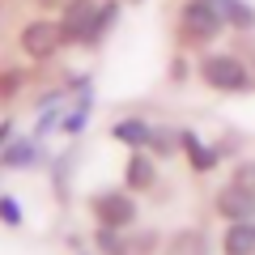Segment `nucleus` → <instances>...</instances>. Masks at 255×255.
<instances>
[{
  "mask_svg": "<svg viewBox=\"0 0 255 255\" xmlns=\"http://www.w3.org/2000/svg\"><path fill=\"white\" fill-rule=\"evenodd\" d=\"M221 17H226V30H234L238 38L255 34V4L251 0H217Z\"/></svg>",
  "mask_w": 255,
  "mask_h": 255,
  "instance_id": "nucleus-12",
  "label": "nucleus"
},
{
  "mask_svg": "<svg viewBox=\"0 0 255 255\" xmlns=\"http://www.w3.org/2000/svg\"><path fill=\"white\" fill-rule=\"evenodd\" d=\"M187 77H191V64H187V60H183V55H179V60L170 64V81H174V85H183V81H187Z\"/></svg>",
  "mask_w": 255,
  "mask_h": 255,
  "instance_id": "nucleus-22",
  "label": "nucleus"
},
{
  "mask_svg": "<svg viewBox=\"0 0 255 255\" xmlns=\"http://www.w3.org/2000/svg\"><path fill=\"white\" fill-rule=\"evenodd\" d=\"M94 21H98V0H68L60 17L64 47H85L94 34Z\"/></svg>",
  "mask_w": 255,
  "mask_h": 255,
  "instance_id": "nucleus-5",
  "label": "nucleus"
},
{
  "mask_svg": "<svg viewBox=\"0 0 255 255\" xmlns=\"http://www.w3.org/2000/svg\"><path fill=\"white\" fill-rule=\"evenodd\" d=\"M21 47H26L30 60H51V55L64 47V30H60V21H47V17L30 21V26L21 30Z\"/></svg>",
  "mask_w": 255,
  "mask_h": 255,
  "instance_id": "nucleus-6",
  "label": "nucleus"
},
{
  "mask_svg": "<svg viewBox=\"0 0 255 255\" xmlns=\"http://www.w3.org/2000/svg\"><path fill=\"white\" fill-rule=\"evenodd\" d=\"M0 221H4V226H21V204L4 196V200H0Z\"/></svg>",
  "mask_w": 255,
  "mask_h": 255,
  "instance_id": "nucleus-21",
  "label": "nucleus"
},
{
  "mask_svg": "<svg viewBox=\"0 0 255 255\" xmlns=\"http://www.w3.org/2000/svg\"><path fill=\"white\" fill-rule=\"evenodd\" d=\"M90 213L98 217V226H111V230H132L136 226V191L128 187H107L98 196H90Z\"/></svg>",
  "mask_w": 255,
  "mask_h": 255,
  "instance_id": "nucleus-3",
  "label": "nucleus"
},
{
  "mask_svg": "<svg viewBox=\"0 0 255 255\" xmlns=\"http://www.w3.org/2000/svg\"><path fill=\"white\" fill-rule=\"evenodd\" d=\"M153 183H157V157L149 149H132V157L124 166V187L128 191H149Z\"/></svg>",
  "mask_w": 255,
  "mask_h": 255,
  "instance_id": "nucleus-8",
  "label": "nucleus"
},
{
  "mask_svg": "<svg viewBox=\"0 0 255 255\" xmlns=\"http://www.w3.org/2000/svg\"><path fill=\"white\" fill-rule=\"evenodd\" d=\"M128 243H132V255H153V251H162V234H157V230H140V234H132Z\"/></svg>",
  "mask_w": 255,
  "mask_h": 255,
  "instance_id": "nucleus-16",
  "label": "nucleus"
},
{
  "mask_svg": "<svg viewBox=\"0 0 255 255\" xmlns=\"http://www.w3.org/2000/svg\"><path fill=\"white\" fill-rule=\"evenodd\" d=\"M179 145H183V157H187V166L196 174H209L221 166V153L213 140H204L200 132H191V128H179Z\"/></svg>",
  "mask_w": 255,
  "mask_h": 255,
  "instance_id": "nucleus-7",
  "label": "nucleus"
},
{
  "mask_svg": "<svg viewBox=\"0 0 255 255\" xmlns=\"http://www.w3.org/2000/svg\"><path fill=\"white\" fill-rule=\"evenodd\" d=\"M213 213H217L221 221H251L255 217V187H243L238 179H226L217 187V196H213Z\"/></svg>",
  "mask_w": 255,
  "mask_h": 255,
  "instance_id": "nucleus-4",
  "label": "nucleus"
},
{
  "mask_svg": "<svg viewBox=\"0 0 255 255\" xmlns=\"http://www.w3.org/2000/svg\"><path fill=\"white\" fill-rule=\"evenodd\" d=\"M94 247H98V255H132L128 234H124V230H111V226L94 230Z\"/></svg>",
  "mask_w": 255,
  "mask_h": 255,
  "instance_id": "nucleus-13",
  "label": "nucleus"
},
{
  "mask_svg": "<svg viewBox=\"0 0 255 255\" xmlns=\"http://www.w3.org/2000/svg\"><path fill=\"white\" fill-rule=\"evenodd\" d=\"M221 255H255V217L251 221H230L221 230Z\"/></svg>",
  "mask_w": 255,
  "mask_h": 255,
  "instance_id": "nucleus-11",
  "label": "nucleus"
},
{
  "mask_svg": "<svg viewBox=\"0 0 255 255\" xmlns=\"http://www.w3.org/2000/svg\"><path fill=\"white\" fill-rule=\"evenodd\" d=\"M221 34H226V17H221L217 0H183V9H179V47L204 51Z\"/></svg>",
  "mask_w": 255,
  "mask_h": 255,
  "instance_id": "nucleus-2",
  "label": "nucleus"
},
{
  "mask_svg": "<svg viewBox=\"0 0 255 255\" xmlns=\"http://www.w3.org/2000/svg\"><path fill=\"white\" fill-rule=\"evenodd\" d=\"M230 179H238L243 187H255V157H238L234 170H230Z\"/></svg>",
  "mask_w": 255,
  "mask_h": 255,
  "instance_id": "nucleus-19",
  "label": "nucleus"
},
{
  "mask_svg": "<svg viewBox=\"0 0 255 255\" xmlns=\"http://www.w3.org/2000/svg\"><path fill=\"white\" fill-rule=\"evenodd\" d=\"M111 136H115L119 145H128V149H149L153 124L140 119V115H128V119H115V124H111Z\"/></svg>",
  "mask_w": 255,
  "mask_h": 255,
  "instance_id": "nucleus-10",
  "label": "nucleus"
},
{
  "mask_svg": "<svg viewBox=\"0 0 255 255\" xmlns=\"http://www.w3.org/2000/svg\"><path fill=\"white\" fill-rule=\"evenodd\" d=\"M149 153H153V157H174V153H183V145H179V128H153Z\"/></svg>",
  "mask_w": 255,
  "mask_h": 255,
  "instance_id": "nucleus-14",
  "label": "nucleus"
},
{
  "mask_svg": "<svg viewBox=\"0 0 255 255\" xmlns=\"http://www.w3.org/2000/svg\"><path fill=\"white\" fill-rule=\"evenodd\" d=\"M43 4H55V0H43Z\"/></svg>",
  "mask_w": 255,
  "mask_h": 255,
  "instance_id": "nucleus-25",
  "label": "nucleus"
},
{
  "mask_svg": "<svg viewBox=\"0 0 255 255\" xmlns=\"http://www.w3.org/2000/svg\"><path fill=\"white\" fill-rule=\"evenodd\" d=\"M85 124H90V94H85V98L73 107V115L64 119V132H73V136H77V132H81Z\"/></svg>",
  "mask_w": 255,
  "mask_h": 255,
  "instance_id": "nucleus-17",
  "label": "nucleus"
},
{
  "mask_svg": "<svg viewBox=\"0 0 255 255\" xmlns=\"http://www.w3.org/2000/svg\"><path fill=\"white\" fill-rule=\"evenodd\" d=\"M162 255H213L209 251V234H204L200 226H183V230H174V234L166 238Z\"/></svg>",
  "mask_w": 255,
  "mask_h": 255,
  "instance_id": "nucleus-9",
  "label": "nucleus"
},
{
  "mask_svg": "<svg viewBox=\"0 0 255 255\" xmlns=\"http://www.w3.org/2000/svg\"><path fill=\"white\" fill-rule=\"evenodd\" d=\"M4 162L9 166H26V162H34V140H17V149H4Z\"/></svg>",
  "mask_w": 255,
  "mask_h": 255,
  "instance_id": "nucleus-18",
  "label": "nucleus"
},
{
  "mask_svg": "<svg viewBox=\"0 0 255 255\" xmlns=\"http://www.w3.org/2000/svg\"><path fill=\"white\" fill-rule=\"evenodd\" d=\"M115 21H119V0H102V4H98V21H94V34H90V43H85V47H98Z\"/></svg>",
  "mask_w": 255,
  "mask_h": 255,
  "instance_id": "nucleus-15",
  "label": "nucleus"
},
{
  "mask_svg": "<svg viewBox=\"0 0 255 255\" xmlns=\"http://www.w3.org/2000/svg\"><path fill=\"white\" fill-rule=\"evenodd\" d=\"M9 132H13L9 124H0V145H4V140H9Z\"/></svg>",
  "mask_w": 255,
  "mask_h": 255,
  "instance_id": "nucleus-23",
  "label": "nucleus"
},
{
  "mask_svg": "<svg viewBox=\"0 0 255 255\" xmlns=\"http://www.w3.org/2000/svg\"><path fill=\"white\" fill-rule=\"evenodd\" d=\"M243 55L251 60V68H255V47H243Z\"/></svg>",
  "mask_w": 255,
  "mask_h": 255,
  "instance_id": "nucleus-24",
  "label": "nucleus"
},
{
  "mask_svg": "<svg viewBox=\"0 0 255 255\" xmlns=\"http://www.w3.org/2000/svg\"><path fill=\"white\" fill-rule=\"evenodd\" d=\"M196 77L213 94H251L255 90V68L243 51H200Z\"/></svg>",
  "mask_w": 255,
  "mask_h": 255,
  "instance_id": "nucleus-1",
  "label": "nucleus"
},
{
  "mask_svg": "<svg viewBox=\"0 0 255 255\" xmlns=\"http://www.w3.org/2000/svg\"><path fill=\"white\" fill-rule=\"evenodd\" d=\"M213 145H217L221 162H226V157H234V162H238V157H243V140H238V132H234V136H230V132H226V136H221V140H213Z\"/></svg>",
  "mask_w": 255,
  "mask_h": 255,
  "instance_id": "nucleus-20",
  "label": "nucleus"
}]
</instances>
